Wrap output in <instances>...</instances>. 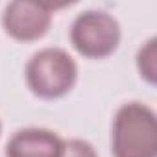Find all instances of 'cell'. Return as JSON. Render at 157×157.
<instances>
[{
    "label": "cell",
    "mask_w": 157,
    "mask_h": 157,
    "mask_svg": "<svg viewBox=\"0 0 157 157\" xmlns=\"http://www.w3.org/2000/svg\"><path fill=\"white\" fill-rule=\"evenodd\" d=\"M52 24V8L37 2H10L2 13V26L10 37L21 43H33L46 35Z\"/></svg>",
    "instance_id": "277c9868"
},
{
    "label": "cell",
    "mask_w": 157,
    "mask_h": 157,
    "mask_svg": "<svg viewBox=\"0 0 157 157\" xmlns=\"http://www.w3.org/2000/svg\"><path fill=\"white\" fill-rule=\"evenodd\" d=\"M28 89L43 100H57L72 91L78 80V65L72 56L57 46L35 52L24 70Z\"/></svg>",
    "instance_id": "7a4b0ae2"
},
{
    "label": "cell",
    "mask_w": 157,
    "mask_h": 157,
    "mask_svg": "<svg viewBox=\"0 0 157 157\" xmlns=\"http://www.w3.org/2000/svg\"><path fill=\"white\" fill-rule=\"evenodd\" d=\"M59 157H98L94 146L83 139L63 140V150Z\"/></svg>",
    "instance_id": "52a82bcc"
},
{
    "label": "cell",
    "mask_w": 157,
    "mask_h": 157,
    "mask_svg": "<svg viewBox=\"0 0 157 157\" xmlns=\"http://www.w3.org/2000/svg\"><path fill=\"white\" fill-rule=\"evenodd\" d=\"M137 68L148 83L153 85L157 82V39L155 37H151L140 46L137 54Z\"/></svg>",
    "instance_id": "8992f818"
},
{
    "label": "cell",
    "mask_w": 157,
    "mask_h": 157,
    "mask_svg": "<svg viewBox=\"0 0 157 157\" xmlns=\"http://www.w3.org/2000/svg\"><path fill=\"white\" fill-rule=\"evenodd\" d=\"M63 139L44 128L19 129L6 144V157H59Z\"/></svg>",
    "instance_id": "5b68a950"
},
{
    "label": "cell",
    "mask_w": 157,
    "mask_h": 157,
    "mask_svg": "<svg viewBox=\"0 0 157 157\" xmlns=\"http://www.w3.org/2000/svg\"><path fill=\"white\" fill-rule=\"evenodd\" d=\"M118 21L100 10L80 13L70 26V43L78 54L89 59H104L111 56L120 43Z\"/></svg>",
    "instance_id": "3957f363"
},
{
    "label": "cell",
    "mask_w": 157,
    "mask_h": 157,
    "mask_svg": "<svg viewBox=\"0 0 157 157\" xmlns=\"http://www.w3.org/2000/svg\"><path fill=\"white\" fill-rule=\"evenodd\" d=\"M0 133H2V124H0Z\"/></svg>",
    "instance_id": "ba28073f"
},
{
    "label": "cell",
    "mask_w": 157,
    "mask_h": 157,
    "mask_svg": "<svg viewBox=\"0 0 157 157\" xmlns=\"http://www.w3.org/2000/svg\"><path fill=\"white\" fill-rule=\"evenodd\" d=\"M113 157H157V118L142 102L118 107L111 129Z\"/></svg>",
    "instance_id": "6da1fadb"
}]
</instances>
